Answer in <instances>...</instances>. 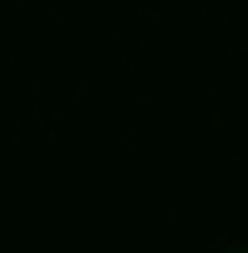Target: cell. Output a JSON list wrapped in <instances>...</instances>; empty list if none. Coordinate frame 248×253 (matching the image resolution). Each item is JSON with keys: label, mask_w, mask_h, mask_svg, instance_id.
<instances>
[{"label": "cell", "mask_w": 248, "mask_h": 253, "mask_svg": "<svg viewBox=\"0 0 248 253\" xmlns=\"http://www.w3.org/2000/svg\"><path fill=\"white\" fill-rule=\"evenodd\" d=\"M239 253H248V249H239Z\"/></svg>", "instance_id": "cell-1"}]
</instances>
